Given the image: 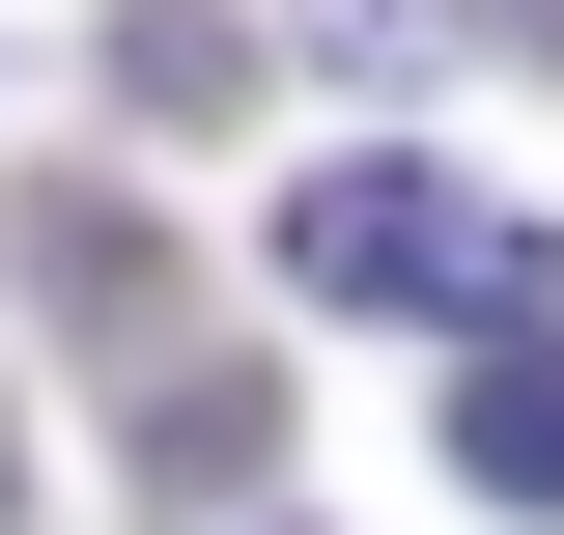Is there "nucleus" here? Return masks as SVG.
Returning a JSON list of instances; mask_svg holds the SVG:
<instances>
[{
	"label": "nucleus",
	"mask_w": 564,
	"mask_h": 535,
	"mask_svg": "<svg viewBox=\"0 0 564 535\" xmlns=\"http://www.w3.org/2000/svg\"><path fill=\"white\" fill-rule=\"evenodd\" d=\"M282 282L339 338H508V310H564V254L480 198V170H423V141H339V170L282 198Z\"/></svg>",
	"instance_id": "nucleus-1"
},
{
	"label": "nucleus",
	"mask_w": 564,
	"mask_h": 535,
	"mask_svg": "<svg viewBox=\"0 0 564 535\" xmlns=\"http://www.w3.org/2000/svg\"><path fill=\"white\" fill-rule=\"evenodd\" d=\"M452 479L564 535V310H508V338H452Z\"/></svg>",
	"instance_id": "nucleus-2"
},
{
	"label": "nucleus",
	"mask_w": 564,
	"mask_h": 535,
	"mask_svg": "<svg viewBox=\"0 0 564 535\" xmlns=\"http://www.w3.org/2000/svg\"><path fill=\"white\" fill-rule=\"evenodd\" d=\"M254 29H226V0H113V113H254Z\"/></svg>",
	"instance_id": "nucleus-3"
}]
</instances>
